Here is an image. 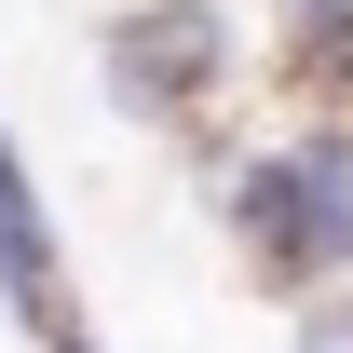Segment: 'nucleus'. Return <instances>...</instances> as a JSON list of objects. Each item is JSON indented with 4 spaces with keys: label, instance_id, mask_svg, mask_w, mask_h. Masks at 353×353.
<instances>
[{
    "label": "nucleus",
    "instance_id": "1",
    "mask_svg": "<svg viewBox=\"0 0 353 353\" xmlns=\"http://www.w3.org/2000/svg\"><path fill=\"white\" fill-rule=\"evenodd\" d=\"M218 176V231L272 299H326L353 285V109H299V123H245L204 150Z\"/></svg>",
    "mask_w": 353,
    "mask_h": 353
},
{
    "label": "nucleus",
    "instance_id": "2",
    "mask_svg": "<svg viewBox=\"0 0 353 353\" xmlns=\"http://www.w3.org/2000/svg\"><path fill=\"white\" fill-rule=\"evenodd\" d=\"M95 82H109L123 123L190 136V150H231V123H245V54L204 0H109L95 14Z\"/></svg>",
    "mask_w": 353,
    "mask_h": 353
},
{
    "label": "nucleus",
    "instance_id": "3",
    "mask_svg": "<svg viewBox=\"0 0 353 353\" xmlns=\"http://www.w3.org/2000/svg\"><path fill=\"white\" fill-rule=\"evenodd\" d=\"M285 353H353V285H326V299H285Z\"/></svg>",
    "mask_w": 353,
    "mask_h": 353
}]
</instances>
